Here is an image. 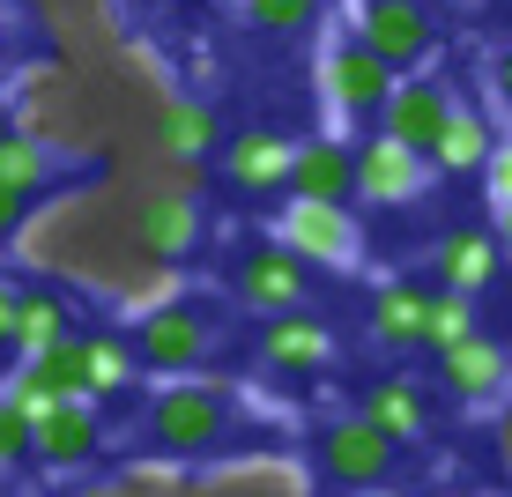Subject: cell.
Instances as JSON below:
<instances>
[{
  "label": "cell",
  "mask_w": 512,
  "mask_h": 497,
  "mask_svg": "<svg viewBox=\"0 0 512 497\" xmlns=\"http://www.w3.org/2000/svg\"><path fill=\"white\" fill-rule=\"evenodd\" d=\"M238 431V408L223 386H193V379H171L156 386L149 408H141V438H149L164 460H208L223 453Z\"/></svg>",
  "instance_id": "6da1fadb"
},
{
  "label": "cell",
  "mask_w": 512,
  "mask_h": 497,
  "mask_svg": "<svg viewBox=\"0 0 512 497\" xmlns=\"http://www.w3.org/2000/svg\"><path fill=\"white\" fill-rule=\"evenodd\" d=\"M312 468H320V483L334 497L386 490V483H394V468H401V446L349 408V416H327L320 431H312Z\"/></svg>",
  "instance_id": "7a4b0ae2"
},
{
  "label": "cell",
  "mask_w": 512,
  "mask_h": 497,
  "mask_svg": "<svg viewBox=\"0 0 512 497\" xmlns=\"http://www.w3.org/2000/svg\"><path fill=\"white\" fill-rule=\"evenodd\" d=\"M275 245H290L305 268H327V275H349L364 268V223H357V201H282L275 216Z\"/></svg>",
  "instance_id": "3957f363"
},
{
  "label": "cell",
  "mask_w": 512,
  "mask_h": 497,
  "mask_svg": "<svg viewBox=\"0 0 512 497\" xmlns=\"http://www.w3.org/2000/svg\"><path fill=\"white\" fill-rule=\"evenodd\" d=\"M134 357L141 371H164V379H186V371H201L216 357V319L201 305H186V297H171V305H149L134 319Z\"/></svg>",
  "instance_id": "277c9868"
},
{
  "label": "cell",
  "mask_w": 512,
  "mask_h": 497,
  "mask_svg": "<svg viewBox=\"0 0 512 497\" xmlns=\"http://www.w3.org/2000/svg\"><path fill=\"white\" fill-rule=\"evenodd\" d=\"M104 446H112V431H104V408L97 401H60L52 416H38V431H30V468L52 475V483H67V475H90Z\"/></svg>",
  "instance_id": "5b68a950"
},
{
  "label": "cell",
  "mask_w": 512,
  "mask_h": 497,
  "mask_svg": "<svg viewBox=\"0 0 512 497\" xmlns=\"http://www.w3.org/2000/svg\"><path fill=\"white\" fill-rule=\"evenodd\" d=\"M312 297V268L290 253V245H245L231 260V305L253 312V319H275V312H297Z\"/></svg>",
  "instance_id": "8992f818"
},
{
  "label": "cell",
  "mask_w": 512,
  "mask_h": 497,
  "mask_svg": "<svg viewBox=\"0 0 512 497\" xmlns=\"http://www.w3.org/2000/svg\"><path fill=\"white\" fill-rule=\"evenodd\" d=\"M357 38L379 52L394 75H416V67L438 60V15L423 0H357Z\"/></svg>",
  "instance_id": "52a82bcc"
},
{
  "label": "cell",
  "mask_w": 512,
  "mask_h": 497,
  "mask_svg": "<svg viewBox=\"0 0 512 497\" xmlns=\"http://www.w3.org/2000/svg\"><path fill=\"white\" fill-rule=\"evenodd\" d=\"M386 90H394V67H386L364 38H334L320 52V104L334 119H379Z\"/></svg>",
  "instance_id": "ba28073f"
},
{
  "label": "cell",
  "mask_w": 512,
  "mask_h": 497,
  "mask_svg": "<svg viewBox=\"0 0 512 497\" xmlns=\"http://www.w3.org/2000/svg\"><path fill=\"white\" fill-rule=\"evenodd\" d=\"M253 357H260V371H275V379H320L334 364V327L320 312H305V305L275 312V319H260Z\"/></svg>",
  "instance_id": "9c48e42d"
},
{
  "label": "cell",
  "mask_w": 512,
  "mask_h": 497,
  "mask_svg": "<svg viewBox=\"0 0 512 497\" xmlns=\"http://www.w3.org/2000/svg\"><path fill=\"white\" fill-rule=\"evenodd\" d=\"M423 186H431V156L423 149H409V141H394V134L357 141V201L409 208V201H423Z\"/></svg>",
  "instance_id": "30bf717a"
},
{
  "label": "cell",
  "mask_w": 512,
  "mask_h": 497,
  "mask_svg": "<svg viewBox=\"0 0 512 497\" xmlns=\"http://www.w3.org/2000/svg\"><path fill=\"white\" fill-rule=\"evenodd\" d=\"M431 357H438V386L461 408H490L512 394V349H498L490 334H461V342L431 349Z\"/></svg>",
  "instance_id": "8fae6325"
},
{
  "label": "cell",
  "mask_w": 512,
  "mask_h": 497,
  "mask_svg": "<svg viewBox=\"0 0 512 497\" xmlns=\"http://www.w3.org/2000/svg\"><path fill=\"white\" fill-rule=\"evenodd\" d=\"M290 156H297L290 134L245 127V134H231V141L216 149V164H223V186H231V193L260 201V193H290Z\"/></svg>",
  "instance_id": "7c38bea8"
},
{
  "label": "cell",
  "mask_w": 512,
  "mask_h": 497,
  "mask_svg": "<svg viewBox=\"0 0 512 497\" xmlns=\"http://www.w3.org/2000/svg\"><path fill=\"white\" fill-rule=\"evenodd\" d=\"M446 112H453V90L431 75V67H416V75H394V90H386V104H379V134H394V141H409V149L431 156Z\"/></svg>",
  "instance_id": "4fadbf2b"
},
{
  "label": "cell",
  "mask_w": 512,
  "mask_h": 497,
  "mask_svg": "<svg viewBox=\"0 0 512 497\" xmlns=\"http://www.w3.org/2000/svg\"><path fill=\"white\" fill-rule=\"evenodd\" d=\"M357 416L372 423V431H386L394 446H423V438H431V386L409 379V371L372 379V386L357 394Z\"/></svg>",
  "instance_id": "5bb4252c"
},
{
  "label": "cell",
  "mask_w": 512,
  "mask_h": 497,
  "mask_svg": "<svg viewBox=\"0 0 512 497\" xmlns=\"http://www.w3.org/2000/svg\"><path fill=\"white\" fill-rule=\"evenodd\" d=\"M290 193L297 201H357V149L334 134H312L297 141L290 156Z\"/></svg>",
  "instance_id": "9a60e30c"
},
{
  "label": "cell",
  "mask_w": 512,
  "mask_h": 497,
  "mask_svg": "<svg viewBox=\"0 0 512 497\" xmlns=\"http://www.w3.org/2000/svg\"><path fill=\"white\" fill-rule=\"evenodd\" d=\"M364 327H372L379 349H423V327H431V290H423V282H379Z\"/></svg>",
  "instance_id": "2e32d148"
},
{
  "label": "cell",
  "mask_w": 512,
  "mask_h": 497,
  "mask_svg": "<svg viewBox=\"0 0 512 497\" xmlns=\"http://www.w3.org/2000/svg\"><path fill=\"white\" fill-rule=\"evenodd\" d=\"M82 319H75V297L67 290H45V282H23V297H15V357H45L52 342H67Z\"/></svg>",
  "instance_id": "e0dca14e"
},
{
  "label": "cell",
  "mask_w": 512,
  "mask_h": 497,
  "mask_svg": "<svg viewBox=\"0 0 512 497\" xmlns=\"http://www.w3.org/2000/svg\"><path fill=\"white\" fill-rule=\"evenodd\" d=\"M134 238H141V253H156V260H186L193 245H201V208L186 201V193H149L141 201V216H134Z\"/></svg>",
  "instance_id": "ac0fdd59"
},
{
  "label": "cell",
  "mask_w": 512,
  "mask_h": 497,
  "mask_svg": "<svg viewBox=\"0 0 512 497\" xmlns=\"http://www.w3.org/2000/svg\"><path fill=\"white\" fill-rule=\"evenodd\" d=\"M490 149H498V127H490V112H468V104H453L446 127L431 141V171H446V179H475V171L490 164Z\"/></svg>",
  "instance_id": "d6986e66"
},
{
  "label": "cell",
  "mask_w": 512,
  "mask_h": 497,
  "mask_svg": "<svg viewBox=\"0 0 512 497\" xmlns=\"http://www.w3.org/2000/svg\"><path fill=\"white\" fill-rule=\"evenodd\" d=\"M505 268V253H498V238L490 230H453L446 245H438V290H490Z\"/></svg>",
  "instance_id": "ffe728a7"
},
{
  "label": "cell",
  "mask_w": 512,
  "mask_h": 497,
  "mask_svg": "<svg viewBox=\"0 0 512 497\" xmlns=\"http://www.w3.org/2000/svg\"><path fill=\"white\" fill-rule=\"evenodd\" d=\"M82 371H90V401H119V394H134V386H141L134 342H127V334H112V327L82 334Z\"/></svg>",
  "instance_id": "44dd1931"
},
{
  "label": "cell",
  "mask_w": 512,
  "mask_h": 497,
  "mask_svg": "<svg viewBox=\"0 0 512 497\" xmlns=\"http://www.w3.org/2000/svg\"><path fill=\"white\" fill-rule=\"evenodd\" d=\"M156 141H164V156L193 164V156L223 149V119H216V104H201V97H171L164 119H156Z\"/></svg>",
  "instance_id": "7402d4cb"
},
{
  "label": "cell",
  "mask_w": 512,
  "mask_h": 497,
  "mask_svg": "<svg viewBox=\"0 0 512 497\" xmlns=\"http://www.w3.org/2000/svg\"><path fill=\"white\" fill-rule=\"evenodd\" d=\"M0 179H8V186H23L30 201H38V193H45L52 179H60V164H52V149H45L38 134H23V127H15L8 141H0Z\"/></svg>",
  "instance_id": "603a6c76"
},
{
  "label": "cell",
  "mask_w": 512,
  "mask_h": 497,
  "mask_svg": "<svg viewBox=\"0 0 512 497\" xmlns=\"http://www.w3.org/2000/svg\"><path fill=\"white\" fill-rule=\"evenodd\" d=\"M327 0H238L245 30H260V38H305L312 23H320Z\"/></svg>",
  "instance_id": "cb8c5ba5"
},
{
  "label": "cell",
  "mask_w": 512,
  "mask_h": 497,
  "mask_svg": "<svg viewBox=\"0 0 512 497\" xmlns=\"http://www.w3.org/2000/svg\"><path fill=\"white\" fill-rule=\"evenodd\" d=\"M30 364L45 371V386H52L60 401H90V371H82V327L67 334V342H52L45 357H30Z\"/></svg>",
  "instance_id": "d4e9b609"
},
{
  "label": "cell",
  "mask_w": 512,
  "mask_h": 497,
  "mask_svg": "<svg viewBox=\"0 0 512 497\" xmlns=\"http://www.w3.org/2000/svg\"><path fill=\"white\" fill-rule=\"evenodd\" d=\"M475 334V297L468 290H431V327H423V349H446Z\"/></svg>",
  "instance_id": "484cf974"
},
{
  "label": "cell",
  "mask_w": 512,
  "mask_h": 497,
  "mask_svg": "<svg viewBox=\"0 0 512 497\" xmlns=\"http://www.w3.org/2000/svg\"><path fill=\"white\" fill-rule=\"evenodd\" d=\"M8 401L23 408L30 423H38V416H52V408H60V394H52V386H45V371L30 364V357H15V364H8Z\"/></svg>",
  "instance_id": "4316f807"
},
{
  "label": "cell",
  "mask_w": 512,
  "mask_h": 497,
  "mask_svg": "<svg viewBox=\"0 0 512 497\" xmlns=\"http://www.w3.org/2000/svg\"><path fill=\"white\" fill-rule=\"evenodd\" d=\"M30 431H38V423L0 394V475H30Z\"/></svg>",
  "instance_id": "83f0119b"
},
{
  "label": "cell",
  "mask_w": 512,
  "mask_h": 497,
  "mask_svg": "<svg viewBox=\"0 0 512 497\" xmlns=\"http://www.w3.org/2000/svg\"><path fill=\"white\" fill-rule=\"evenodd\" d=\"M483 186H490V201H512V134H498V149L483 164Z\"/></svg>",
  "instance_id": "f1b7e54d"
},
{
  "label": "cell",
  "mask_w": 512,
  "mask_h": 497,
  "mask_svg": "<svg viewBox=\"0 0 512 497\" xmlns=\"http://www.w3.org/2000/svg\"><path fill=\"white\" fill-rule=\"evenodd\" d=\"M30 208H38V201H30L23 186H8V179H0V238H15V230L30 223Z\"/></svg>",
  "instance_id": "f546056e"
},
{
  "label": "cell",
  "mask_w": 512,
  "mask_h": 497,
  "mask_svg": "<svg viewBox=\"0 0 512 497\" xmlns=\"http://www.w3.org/2000/svg\"><path fill=\"white\" fill-rule=\"evenodd\" d=\"M490 97H498V112H512V45L490 52Z\"/></svg>",
  "instance_id": "4dcf8cb0"
},
{
  "label": "cell",
  "mask_w": 512,
  "mask_h": 497,
  "mask_svg": "<svg viewBox=\"0 0 512 497\" xmlns=\"http://www.w3.org/2000/svg\"><path fill=\"white\" fill-rule=\"evenodd\" d=\"M15 297H23V282H15V275H0V349L15 342ZM8 357H15V349H8Z\"/></svg>",
  "instance_id": "1f68e13d"
},
{
  "label": "cell",
  "mask_w": 512,
  "mask_h": 497,
  "mask_svg": "<svg viewBox=\"0 0 512 497\" xmlns=\"http://www.w3.org/2000/svg\"><path fill=\"white\" fill-rule=\"evenodd\" d=\"M15 45H23V30H15V8H0V82H8V67H15Z\"/></svg>",
  "instance_id": "d6a6232c"
},
{
  "label": "cell",
  "mask_w": 512,
  "mask_h": 497,
  "mask_svg": "<svg viewBox=\"0 0 512 497\" xmlns=\"http://www.w3.org/2000/svg\"><path fill=\"white\" fill-rule=\"evenodd\" d=\"M490 238H498V253L512 260V201H498V208H490Z\"/></svg>",
  "instance_id": "836d02e7"
},
{
  "label": "cell",
  "mask_w": 512,
  "mask_h": 497,
  "mask_svg": "<svg viewBox=\"0 0 512 497\" xmlns=\"http://www.w3.org/2000/svg\"><path fill=\"white\" fill-rule=\"evenodd\" d=\"M8 134H15V104L0 97V141H8Z\"/></svg>",
  "instance_id": "e575fe53"
},
{
  "label": "cell",
  "mask_w": 512,
  "mask_h": 497,
  "mask_svg": "<svg viewBox=\"0 0 512 497\" xmlns=\"http://www.w3.org/2000/svg\"><path fill=\"white\" fill-rule=\"evenodd\" d=\"M164 8H171V15H193V8H208V0H164Z\"/></svg>",
  "instance_id": "d590c367"
},
{
  "label": "cell",
  "mask_w": 512,
  "mask_h": 497,
  "mask_svg": "<svg viewBox=\"0 0 512 497\" xmlns=\"http://www.w3.org/2000/svg\"><path fill=\"white\" fill-rule=\"evenodd\" d=\"M8 364H15V357H8V349H0V394H8Z\"/></svg>",
  "instance_id": "8d00e7d4"
},
{
  "label": "cell",
  "mask_w": 512,
  "mask_h": 497,
  "mask_svg": "<svg viewBox=\"0 0 512 497\" xmlns=\"http://www.w3.org/2000/svg\"><path fill=\"white\" fill-rule=\"evenodd\" d=\"M357 497H401V490H394V483H386V490H357Z\"/></svg>",
  "instance_id": "74e56055"
},
{
  "label": "cell",
  "mask_w": 512,
  "mask_h": 497,
  "mask_svg": "<svg viewBox=\"0 0 512 497\" xmlns=\"http://www.w3.org/2000/svg\"><path fill=\"white\" fill-rule=\"evenodd\" d=\"M446 497H475V490H446Z\"/></svg>",
  "instance_id": "f35d334b"
}]
</instances>
